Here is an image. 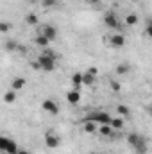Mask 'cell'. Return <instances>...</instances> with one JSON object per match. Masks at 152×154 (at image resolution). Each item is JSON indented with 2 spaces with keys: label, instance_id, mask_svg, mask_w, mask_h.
<instances>
[{
  "label": "cell",
  "instance_id": "44dd1931",
  "mask_svg": "<svg viewBox=\"0 0 152 154\" xmlns=\"http://www.w3.org/2000/svg\"><path fill=\"white\" fill-rule=\"evenodd\" d=\"M125 23L127 25H136L138 23V16L136 14H127L125 16Z\"/></svg>",
  "mask_w": 152,
  "mask_h": 154
},
{
  "label": "cell",
  "instance_id": "603a6c76",
  "mask_svg": "<svg viewBox=\"0 0 152 154\" xmlns=\"http://www.w3.org/2000/svg\"><path fill=\"white\" fill-rule=\"evenodd\" d=\"M59 5V0H43V7H56Z\"/></svg>",
  "mask_w": 152,
  "mask_h": 154
},
{
  "label": "cell",
  "instance_id": "4fadbf2b",
  "mask_svg": "<svg viewBox=\"0 0 152 154\" xmlns=\"http://www.w3.org/2000/svg\"><path fill=\"white\" fill-rule=\"evenodd\" d=\"M93 82H95V75H93L91 72H84V74H82V84H84V86H91Z\"/></svg>",
  "mask_w": 152,
  "mask_h": 154
},
{
  "label": "cell",
  "instance_id": "4316f807",
  "mask_svg": "<svg viewBox=\"0 0 152 154\" xmlns=\"http://www.w3.org/2000/svg\"><path fill=\"white\" fill-rule=\"evenodd\" d=\"M88 4H99V2H102V0H86Z\"/></svg>",
  "mask_w": 152,
  "mask_h": 154
},
{
  "label": "cell",
  "instance_id": "277c9868",
  "mask_svg": "<svg viewBox=\"0 0 152 154\" xmlns=\"http://www.w3.org/2000/svg\"><path fill=\"white\" fill-rule=\"evenodd\" d=\"M0 151H4L5 154H18L20 149H18L16 142H13V140L2 136V138H0Z\"/></svg>",
  "mask_w": 152,
  "mask_h": 154
},
{
  "label": "cell",
  "instance_id": "6da1fadb",
  "mask_svg": "<svg viewBox=\"0 0 152 154\" xmlns=\"http://www.w3.org/2000/svg\"><path fill=\"white\" fill-rule=\"evenodd\" d=\"M127 143L134 147L136 154H147V140L138 134V133H129L127 134Z\"/></svg>",
  "mask_w": 152,
  "mask_h": 154
},
{
  "label": "cell",
  "instance_id": "ba28073f",
  "mask_svg": "<svg viewBox=\"0 0 152 154\" xmlns=\"http://www.w3.org/2000/svg\"><path fill=\"white\" fill-rule=\"evenodd\" d=\"M104 23H106L109 29H116V27H118V16H116V13H113V11L106 13V14H104Z\"/></svg>",
  "mask_w": 152,
  "mask_h": 154
},
{
  "label": "cell",
  "instance_id": "484cf974",
  "mask_svg": "<svg viewBox=\"0 0 152 154\" xmlns=\"http://www.w3.org/2000/svg\"><path fill=\"white\" fill-rule=\"evenodd\" d=\"M7 29H9V25H7V23H2V25H0V31H2V32H5Z\"/></svg>",
  "mask_w": 152,
  "mask_h": 154
},
{
  "label": "cell",
  "instance_id": "83f0119b",
  "mask_svg": "<svg viewBox=\"0 0 152 154\" xmlns=\"http://www.w3.org/2000/svg\"><path fill=\"white\" fill-rule=\"evenodd\" d=\"M18 154H31V152H27V151H23V149H20V151H18Z\"/></svg>",
  "mask_w": 152,
  "mask_h": 154
},
{
  "label": "cell",
  "instance_id": "8992f818",
  "mask_svg": "<svg viewBox=\"0 0 152 154\" xmlns=\"http://www.w3.org/2000/svg\"><path fill=\"white\" fill-rule=\"evenodd\" d=\"M39 34H43L45 38H48L50 41H54V39H57V29H56L54 25H43V27L39 29Z\"/></svg>",
  "mask_w": 152,
  "mask_h": 154
},
{
  "label": "cell",
  "instance_id": "52a82bcc",
  "mask_svg": "<svg viewBox=\"0 0 152 154\" xmlns=\"http://www.w3.org/2000/svg\"><path fill=\"white\" fill-rule=\"evenodd\" d=\"M41 108H43V111H47V113H50V115H57V113H59V106H57L54 100H50V99L43 100V102H41Z\"/></svg>",
  "mask_w": 152,
  "mask_h": 154
},
{
  "label": "cell",
  "instance_id": "7a4b0ae2",
  "mask_svg": "<svg viewBox=\"0 0 152 154\" xmlns=\"http://www.w3.org/2000/svg\"><path fill=\"white\" fill-rule=\"evenodd\" d=\"M38 68H41L43 72H52V70H56V56H54V52H45V54H41L38 57Z\"/></svg>",
  "mask_w": 152,
  "mask_h": 154
},
{
  "label": "cell",
  "instance_id": "e0dca14e",
  "mask_svg": "<svg viewBox=\"0 0 152 154\" xmlns=\"http://www.w3.org/2000/svg\"><path fill=\"white\" fill-rule=\"evenodd\" d=\"M123 124H125V122H123V118H122V116H116V118L111 120V127H113L114 131H116V129H122V127H123Z\"/></svg>",
  "mask_w": 152,
  "mask_h": 154
},
{
  "label": "cell",
  "instance_id": "9c48e42d",
  "mask_svg": "<svg viewBox=\"0 0 152 154\" xmlns=\"http://www.w3.org/2000/svg\"><path fill=\"white\" fill-rule=\"evenodd\" d=\"M66 100L70 102V104H79L81 102V91L74 88V90H70L68 93H66Z\"/></svg>",
  "mask_w": 152,
  "mask_h": 154
},
{
  "label": "cell",
  "instance_id": "8fae6325",
  "mask_svg": "<svg viewBox=\"0 0 152 154\" xmlns=\"http://www.w3.org/2000/svg\"><path fill=\"white\" fill-rule=\"evenodd\" d=\"M34 43L38 45L39 48H47V47H48V45H50L52 41H50L48 38H45L43 34H38V36H36V39H34Z\"/></svg>",
  "mask_w": 152,
  "mask_h": 154
},
{
  "label": "cell",
  "instance_id": "2e32d148",
  "mask_svg": "<svg viewBox=\"0 0 152 154\" xmlns=\"http://www.w3.org/2000/svg\"><path fill=\"white\" fill-rule=\"evenodd\" d=\"M14 100H16V91H14V90H9V91H5V95H4V102L11 104V102H14Z\"/></svg>",
  "mask_w": 152,
  "mask_h": 154
},
{
  "label": "cell",
  "instance_id": "7402d4cb",
  "mask_svg": "<svg viewBox=\"0 0 152 154\" xmlns=\"http://www.w3.org/2000/svg\"><path fill=\"white\" fill-rule=\"evenodd\" d=\"M118 113H120L122 116H131V111H129V108H125V106H122V104L118 106Z\"/></svg>",
  "mask_w": 152,
  "mask_h": 154
},
{
  "label": "cell",
  "instance_id": "7c38bea8",
  "mask_svg": "<svg viewBox=\"0 0 152 154\" xmlns=\"http://www.w3.org/2000/svg\"><path fill=\"white\" fill-rule=\"evenodd\" d=\"M82 129L86 131V133H95L97 131V124L95 122H91V120H84V124H82Z\"/></svg>",
  "mask_w": 152,
  "mask_h": 154
},
{
  "label": "cell",
  "instance_id": "ac0fdd59",
  "mask_svg": "<svg viewBox=\"0 0 152 154\" xmlns=\"http://www.w3.org/2000/svg\"><path fill=\"white\" fill-rule=\"evenodd\" d=\"M129 70H131L129 63H120V65L116 66V74H120V75H122V74H127Z\"/></svg>",
  "mask_w": 152,
  "mask_h": 154
},
{
  "label": "cell",
  "instance_id": "3957f363",
  "mask_svg": "<svg viewBox=\"0 0 152 154\" xmlns=\"http://www.w3.org/2000/svg\"><path fill=\"white\" fill-rule=\"evenodd\" d=\"M84 120H91V122H95V124H99V125H111V116L108 115L106 111H95V113H91V115H88Z\"/></svg>",
  "mask_w": 152,
  "mask_h": 154
},
{
  "label": "cell",
  "instance_id": "d4e9b609",
  "mask_svg": "<svg viewBox=\"0 0 152 154\" xmlns=\"http://www.w3.org/2000/svg\"><path fill=\"white\" fill-rule=\"evenodd\" d=\"M145 34H147L149 38H152V23L149 25V27H147V29H145Z\"/></svg>",
  "mask_w": 152,
  "mask_h": 154
},
{
  "label": "cell",
  "instance_id": "cb8c5ba5",
  "mask_svg": "<svg viewBox=\"0 0 152 154\" xmlns=\"http://www.w3.org/2000/svg\"><path fill=\"white\" fill-rule=\"evenodd\" d=\"M111 88H113L114 91H120V88H122V86H120V82H116V81H111Z\"/></svg>",
  "mask_w": 152,
  "mask_h": 154
},
{
  "label": "cell",
  "instance_id": "ffe728a7",
  "mask_svg": "<svg viewBox=\"0 0 152 154\" xmlns=\"http://www.w3.org/2000/svg\"><path fill=\"white\" fill-rule=\"evenodd\" d=\"M25 22H27L29 25H36V23H38V16L32 14V13H31V14H25Z\"/></svg>",
  "mask_w": 152,
  "mask_h": 154
},
{
  "label": "cell",
  "instance_id": "5bb4252c",
  "mask_svg": "<svg viewBox=\"0 0 152 154\" xmlns=\"http://www.w3.org/2000/svg\"><path fill=\"white\" fill-rule=\"evenodd\" d=\"M11 86H13V90H14V91H18V90H22V88L25 86V79H23V77H16V79L13 81V84H11Z\"/></svg>",
  "mask_w": 152,
  "mask_h": 154
},
{
  "label": "cell",
  "instance_id": "5b68a950",
  "mask_svg": "<svg viewBox=\"0 0 152 154\" xmlns=\"http://www.w3.org/2000/svg\"><path fill=\"white\" fill-rule=\"evenodd\" d=\"M59 143H61V140H59V136H57L54 131H47V133H45V145H47L48 149H57Z\"/></svg>",
  "mask_w": 152,
  "mask_h": 154
},
{
  "label": "cell",
  "instance_id": "f1b7e54d",
  "mask_svg": "<svg viewBox=\"0 0 152 154\" xmlns=\"http://www.w3.org/2000/svg\"><path fill=\"white\" fill-rule=\"evenodd\" d=\"M31 2H36V0H31Z\"/></svg>",
  "mask_w": 152,
  "mask_h": 154
},
{
  "label": "cell",
  "instance_id": "9a60e30c",
  "mask_svg": "<svg viewBox=\"0 0 152 154\" xmlns=\"http://www.w3.org/2000/svg\"><path fill=\"white\" fill-rule=\"evenodd\" d=\"M99 133H100L102 136H111V134H114V129L111 125H100V127H99Z\"/></svg>",
  "mask_w": 152,
  "mask_h": 154
},
{
  "label": "cell",
  "instance_id": "30bf717a",
  "mask_svg": "<svg viewBox=\"0 0 152 154\" xmlns=\"http://www.w3.org/2000/svg\"><path fill=\"white\" fill-rule=\"evenodd\" d=\"M109 43H111V47H114V48H122L125 45V38L122 34H113L109 38Z\"/></svg>",
  "mask_w": 152,
  "mask_h": 154
},
{
  "label": "cell",
  "instance_id": "d6986e66",
  "mask_svg": "<svg viewBox=\"0 0 152 154\" xmlns=\"http://www.w3.org/2000/svg\"><path fill=\"white\" fill-rule=\"evenodd\" d=\"M72 84H74L75 88H79V86L82 84V74H74V75H72Z\"/></svg>",
  "mask_w": 152,
  "mask_h": 154
}]
</instances>
